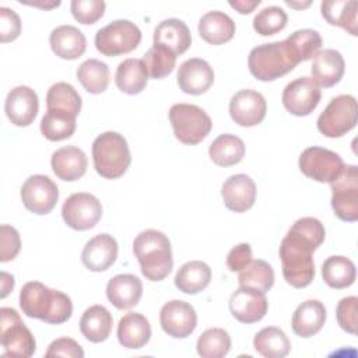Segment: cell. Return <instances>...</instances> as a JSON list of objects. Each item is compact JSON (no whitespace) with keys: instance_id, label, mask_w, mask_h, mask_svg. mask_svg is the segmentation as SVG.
I'll use <instances>...</instances> for the list:
<instances>
[{"instance_id":"obj_22","label":"cell","mask_w":358,"mask_h":358,"mask_svg":"<svg viewBox=\"0 0 358 358\" xmlns=\"http://www.w3.org/2000/svg\"><path fill=\"white\" fill-rule=\"evenodd\" d=\"M345 70V63L341 53L336 49H324L317 52L312 60V80L319 87H333L336 85Z\"/></svg>"},{"instance_id":"obj_14","label":"cell","mask_w":358,"mask_h":358,"mask_svg":"<svg viewBox=\"0 0 358 358\" xmlns=\"http://www.w3.org/2000/svg\"><path fill=\"white\" fill-rule=\"evenodd\" d=\"M322 91L310 77H299L288 83L282 91L284 108L295 116H308L319 105Z\"/></svg>"},{"instance_id":"obj_8","label":"cell","mask_w":358,"mask_h":358,"mask_svg":"<svg viewBox=\"0 0 358 358\" xmlns=\"http://www.w3.org/2000/svg\"><path fill=\"white\" fill-rule=\"evenodd\" d=\"M141 41V31L129 20H115L98 29L95 48L103 56H119L134 50Z\"/></svg>"},{"instance_id":"obj_6","label":"cell","mask_w":358,"mask_h":358,"mask_svg":"<svg viewBox=\"0 0 358 358\" xmlns=\"http://www.w3.org/2000/svg\"><path fill=\"white\" fill-rule=\"evenodd\" d=\"M169 122L175 137L187 145L203 141L213 127L210 116L197 105L175 103L169 109Z\"/></svg>"},{"instance_id":"obj_50","label":"cell","mask_w":358,"mask_h":358,"mask_svg":"<svg viewBox=\"0 0 358 358\" xmlns=\"http://www.w3.org/2000/svg\"><path fill=\"white\" fill-rule=\"evenodd\" d=\"M46 357H69V358H83L84 351L81 345L69 337L56 338L50 343L46 354Z\"/></svg>"},{"instance_id":"obj_34","label":"cell","mask_w":358,"mask_h":358,"mask_svg":"<svg viewBox=\"0 0 358 358\" xmlns=\"http://www.w3.org/2000/svg\"><path fill=\"white\" fill-rule=\"evenodd\" d=\"M208 155L218 166H232L242 161L245 144L235 134H221L210 144Z\"/></svg>"},{"instance_id":"obj_41","label":"cell","mask_w":358,"mask_h":358,"mask_svg":"<svg viewBox=\"0 0 358 358\" xmlns=\"http://www.w3.org/2000/svg\"><path fill=\"white\" fill-rule=\"evenodd\" d=\"M284 41L288 45L291 53L294 55L296 63L309 60L317 53L322 46L320 34L310 28L298 29Z\"/></svg>"},{"instance_id":"obj_40","label":"cell","mask_w":358,"mask_h":358,"mask_svg":"<svg viewBox=\"0 0 358 358\" xmlns=\"http://www.w3.org/2000/svg\"><path fill=\"white\" fill-rule=\"evenodd\" d=\"M76 131V116L60 112L46 110L41 120V133L49 141H62L71 137Z\"/></svg>"},{"instance_id":"obj_15","label":"cell","mask_w":358,"mask_h":358,"mask_svg":"<svg viewBox=\"0 0 358 358\" xmlns=\"http://www.w3.org/2000/svg\"><path fill=\"white\" fill-rule=\"evenodd\" d=\"M162 330L173 338H185L193 333L197 324L194 308L180 299L166 302L159 312Z\"/></svg>"},{"instance_id":"obj_35","label":"cell","mask_w":358,"mask_h":358,"mask_svg":"<svg viewBox=\"0 0 358 358\" xmlns=\"http://www.w3.org/2000/svg\"><path fill=\"white\" fill-rule=\"evenodd\" d=\"M322 277L324 282L336 289H343L354 284L357 277L355 264L344 256H330L322 266Z\"/></svg>"},{"instance_id":"obj_33","label":"cell","mask_w":358,"mask_h":358,"mask_svg":"<svg viewBox=\"0 0 358 358\" xmlns=\"http://www.w3.org/2000/svg\"><path fill=\"white\" fill-rule=\"evenodd\" d=\"M211 280V268L207 263L192 260L180 266L175 275V285L179 291L194 295L201 292Z\"/></svg>"},{"instance_id":"obj_20","label":"cell","mask_w":358,"mask_h":358,"mask_svg":"<svg viewBox=\"0 0 358 358\" xmlns=\"http://www.w3.org/2000/svg\"><path fill=\"white\" fill-rule=\"evenodd\" d=\"M221 196L228 210L245 213L253 207L256 200V185L253 179L245 173L229 176L221 187Z\"/></svg>"},{"instance_id":"obj_37","label":"cell","mask_w":358,"mask_h":358,"mask_svg":"<svg viewBox=\"0 0 358 358\" xmlns=\"http://www.w3.org/2000/svg\"><path fill=\"white\" fill-rule=\"evenodd\" d=\"M46 110H60L77 117L81 110V96L71 84L56 83L48 90Z\"/></svg>"},{"instance_id":"obj_28","label":"cell","mask_w":358,"mask_h":358,"mask_svg":"<svg viewBox=\"0 0 358 358\" xmlns=\"http://www.w3.org/2000/svg\"><path fill=\"white\" fill-rule=\"evenodd\" d=\"M151 337V326L145 316L137 312H129L120 317L117 324V340L129 350L144 347Z\"/></svg>"},{"instance_id":"obj_21","label":"cell","mask_w":358,"mask_h":358,"mask_svg":"<svg viewBox=\"0 0 358 358\" xmlns=\"http://www.w3.org/2000/svg\"><path fill=\"white\" fill-rule=\"evenodd\" d=\"M117 257V242L109 234H99L91 238L83 252L81 262L90 271H105L108 270Z\"/></svg>"},{"instance_id":"obj_23","label":"cell","mask_w":358,"mask_h":358,"mask_svg":"<svg viewBox=\"0 0 358 358\" xmlns=\"http://www.w3.org/2000/svg\"><path fill=\"white\" fill-rule=\"evenodd\" d=\"M50 165L59 179L66 182H74L87 172L88 159L81 148L74 145H66L52 154Z\"/></svg>"},{"instance_id":"obj_3","label":"cell","mask_w":358,"mask_h":358,"mask_svg":"<svg viewBox=\"0 0 358 358\" xmlns=\"http://www.w3.org/2000/svg\"><path fill=\"white\" fill-rule=\"evenodd\" d=\"M133 253L140 263L143 275L150 281H161L172 270L171 242L161 231L140 232L133 241Z\"/></svg>"},{"instance_id":"obj_18","label":"cell","mask_w":358,"mask_h":358,"mask_svg":"<svg viewBox=\"0 0 358 358\" xmlns=\"http://www.w3.org/2000/svg\"><path fill=\"white\" fill-rule=\"evenodd\" d=\"M268 302L263 292L241 287L229 298V310L232 316L242 323H255L267 313Z\"/></svg>"},{"instance_id":"obj_4","label":"cell","mask_w":358,"mask_h":358,"mask_svg":"<svg viewBox=\"0 0 358 358\" xmlns=\"http://www.w3.org/2000/svg\"><path fill=\"white\" fill-rule=\"evenodd\" d=\"M94 168L105 179H117L127 171L131 155L126 138L116 131H105L92 143Z\"/></svg>"},{"instance_id":"obj_9","label":"cell","mask_w":358,"mask_h":358,"mask_svg":"<svg viewBox=\"0 0 358 358\" xmlns=\"http://www.w3.org/2000/svg\"><path fill=\"white\" fill-rule=\"evenodd\" d=\"M0 338L4 348L3 355L31 357L35 352L36 343L31 330L24 324L18 312L13 308L0 309Z\"/></svg>"},{"instance_id":"obj_53","label":"cell","mask_w":358,"mask_h":358,"mask_svg":"<svg viewBox=\"0 0 358 358\" xmlns=\"http://www.w3.org/2000/svg\"><path fill=\"white\" fill-rule=\"evenodd\" d=\"M14 288V277L6 271H1V298H6Z\"/></svg>"},{"instance_id":"obj_42","label":"cell","mask_w":358,"mask_h":358,"mask_svg":"<svg viewBox=\"0 0 358 358\" xmlns=\"http://www.w3.org/2000/svg\"><path fill=\"white\" fill-rule=\"evenodd\" d=\"M197 354L201 358H222L231 350V337L221 327H211L197 340Z\"/></svg>"},{"instance_id":"obj_46","label":"cell","mask_w":358,"mask_h":358,"mask_svg":"<svg viewBox=\"0 0 358 358\" xmlns=\"http://www.w3.org/2000/svg\"><path fill=\"white\" fill-rule=\"evenodd\" d=\"M357 308H358V298L357 296H345L340 299L336 309V317L340 327L350 333H357Z\"/></svg>"},{"instance_id":"obj_10","label":"cell","mask_w":358,"mask_h":358,"mask_svg":"<svg viewBox=\"0 0 358 358\" xmlns=\"http://www.w3.org/2000/svg\"><path fill=\"white\" fill-rule=\"evenodd\" d=\"M334 214L347 222L358 220V168L344 165L341 173L330 182Z\"/></svg>"},{"instance_id":"obj_36","label":"cell","mask_w":358,"mask_h":358,"mask_svg":"<svg viewBox=\"0 0 358 358\" xmlns=\"http://www.w3.org/2000/svg\"><path fill=\"white\" fill-rule=\"evenodd\" d=\"M253 347L260 355L266 358H282L288 355L291 343L281 329L268 326L256 333L253 338Z\"/></svg>"},{"instance_id":"obj_48","label":"cell","mask_w":358,"mask_h":358,"mask_svg":"<svg viewBox=\"0 0 358 358\" xmlns=\"http://www.w3.org/2000/svg\"><path fill=\"white\" fill-rule=\"evenodd\" d=\"M21 248L20 234L14 227L3 224L0 227V262L13 260Z\"/></svg>"},{"instance_id":"obj_47","label":"cell","mask_w":358,"mask_h":358,"mask_svg":"<svg viewBox=\"0 0 358 358\" xmlns=\"http://www.w3.org/2000/svg\"><path fill=\"white\" fill-rule=\"evenodd\" d=\"M291 229L301 234L306 239H309L316 248H319L323 243L324 236H326L323 224L317 218H313V217L299 218L298 221H295L292 224Z\"/></svg>"},{"instance_id":"obj_12","label":"cell","mask_w":358,"mask_h":358,"mask_svg":"<svg viewBox=\"0 0 358 358\" xmlns=\"http://www.w3.org/2000/svg\"><path fill=\"white\" fill-rule=\"evenodd\" d=\"M62 217L71 229L87 231L94 228L101 220L102 204L91 193H74L63 203Z\"/></svg>"},{"instance_id":"obj_54","label":"cell","mask_w":358,"mask_h":358,"mask_svg":"<svg viewBox=\"0 0 358 358\" xmlns=\"http://www.w3.org/2000/svg\"><path fill=\"white\" fill-rule=\"evenodd\" d=\"M20 3L22 4H28V6H35V7H41V8H53L60 6V1H45V3H39V1H22L20 0Z\"/></svg>"},{"instance_id":"obj_45","label":"cell","mask_w":358,"mask_h":358,"mask_svg":"<svg viewBox=\"0 0 358 358\" xmlns=\"http://www.w3.org/2000/svg\"><path fill=\"white\" fill-rule=\"evenodd\" d=\"M105 7L102 0H73L70 4L73 17L84 25L95 24L103 15Z\"/></svg>"},{"instance_id":"obj_52","label":"cell","mask_w":358,"mask_h":358,"mask_svg":"<svg viewBox=\"0 0 358 358\" xmlns=\"http://www.w3.org/2000/svg\"><path fill=\"white\" fill-rule=\"evenodd\" d=\"M259 4H260V0H235V1H229V6L241 14H250Z\"/></svg>"},{"instance_id":"obj_55","label":"cell","mask_w":358,"mask_h":358,"mask_svg":"<svg viewBox=\"0 0 358 358\" xmlns=\"http://www.w3.org/2000/svg\"><path fill=\"white\" fill-rule=\"evenodd\" d=\"M285 4L287 6H289V7H292V8H306V7H309L310 4H312V1L310 0H308V1H289V0H285Z\"/></svg>"},{"instance_id":"obj_43","label":"cell","mask_w":358,"mask_h":358,"mask_svg":"<svg viewBox=\"0 0 358 358\" xmlns=\"http://www.w3.org/2000/svg\"><path fill=\"white\" fill-rule=\"evenodd\" d=\"M143 62L147 67L148 76L151 78L159 80L169 76L173 71L176 56L169 49L159 45H154L145 52Z\"/></svg>"},{"instance_id":"obj_30","label":"cell","mask_w":358,"mask_h":358,"mask_svg":"<svg viewBox=\"0 0 358 358\" xmlns=\"http://www.w3.org/2000/svg\"><path fill=\"white\" fill-rule=\"evenodd\" d=\"M112 324L110 312L102 305H92L80 319V331L91 343H102L109 337Z\"/></svg>"},{"instance_id":"obj_31","label":"cell","mask_w":358,"mask_h":358,"mask_svg":"<svg viewBox=\"0 0 358 358\" xmlns=\"http://www.w3.org/2000/svg\"><path fill=\"white\" fill-rule=\"evenodd\" d=\"M322 17L336 27H341L352 36L358 35L357 11L358 3L355 0H326L320 6Z\"/></svg>"},{"instance_id":"obj_51","label":"cell","mask_w":358,"mask_h":358,"mask_svg":"<svg viewBox=\"0 0 358 358\" xmlns=\"http://www.w3.org/2000/svg\"><path fill=\"white\" fill-rule=\"evenodd\" d=\"M252 248L249 243H239L234 246L227 256V267L229 271H241L252 262Z\"/></svg>"},{"instance_id":"obj_1","label":"cell","mask_w":358,"mask_h":358,"mask_svg":"<svg viewBox=\"0 0 358 358\" xmlns=\"http://www.w3.org/2000/svg\"><path fill=\"white\" fill-rule=\"evenodd\" d=\"M20 306L28 317L39 319L49 324H62L73 313V303L69 295L48 288L39 281H29L22 287Z\"/></svg>"},{"instance_id":"obj_19","label":"cell","mask_w":358,"mask_h":358,"mask_svg":"<svg viewBox=\"0 0 358 358\" xmlns=\"http://www.w3.org/2000/svg\"><path fill=\"white\" fill-rule=\"evenodd\" d=\"M176 81L185 94L201 95L213 85L214 70L204 59L193 57L179 66Z\"/></svg>"},{"instance_id":"obj_24","label":"cell","mask_w":358,"mask_h":358,"mask_svg":"<svg viewBox=\"0 0 358 358\" xmlns=\"http://www.w3.org/2000/svg\"><path fill=\"white\" fill-rule=\"evenodd\" d=\"M143 295V284L134 274H117L106 284V296L117 309L136 306Z\"/></svg>"},{"instance_id":"obj_32","label":"cell","mask_w":358,"mask_h":358,"mask_svg":"<svg viewBox=\"0 0 358 358\" xmlns=\"http://www.w3.org/2000/svg\"><path fill=\"white\" fill-rule=\"evenodd\" d=\"M148 80V71L143 59H126L119 63L115 73V83L117 88L129 95L140 94Z\"/></svg>"},{"instance_id":"obj_13","label":"cell","mask_w":358,"mask_h":358,"mask_svg":"<svg viewBox=\"0 0 358 358\" xmlns=\"http://www.w3.org/2000/svg\"><path fill=\"white\" fill-rule=\"evenodd\" d=\"M21 200L27 210L34 214L50 213L59 199L56 183L46 175H32L21 186Z\"/></svg>"},{"instance_id":"obj_16","label":"cell","mask_w":358,"mask_h":358,"mask_svg":"<svg viewBox=\"0 0 358 358\" xmlns=\"http://www.w3.org/2000/svg\"><path fill=\"white\" fill-rule=\"evenodd\" d=\"M267 103L264 96L255 90H241L229 101V115L232 120L243 127H252L264 119Z\"/></svg>"},{"instance_id":"obj_5","label":"cell","mask_w":358,"mask_h":358,"mask_svg":"<svg viewBox=\"0 0 358 358\" xmlns=\"http://www.w3.org/2000/svg\"><path fill=\"white\" fill-rule=\"evenodd\" d=\"M296 60L285 41L263 43L253 48L248 57L252 76L260 81H273L292 71Z\"/></svg>"},{"instance_id":"obj_17","label":"cell","mask_w":358,"mask_h":358,"mask_svg":"<svg viewBox=\"0 0 358 358\" xmlns=\"http://www.w3.org/2000/svg\"><path fill=\"white\" fill-rule=\"evenodd\" d=\"M38 109L39 99L32 88L27 85H18L7 94L4 110L13 124L18 127L29 126L36 117Z\"/></svg>"},{"instance_id":"obj_49","label":"cell","mask_w":358,"mask_h":358,"mask_svg":"<svg viewBox=\"0 0 358 358\" xmlns=\"http://www.w3.org/2000/svg\"><path fill=\"white\" fill-rule=\"evenodd\" d=\"M21 34V20L18 14L8 8L0 7V41L3 43L13 42Z\"/></svg>"},{"instance_id":"obj_11","label":"cell","mask_w":358,"mask_h":358,"mask_svg":"<svg viewBox=\"0 0 358 358\" xmlns=\"http://www.w3.org/2000/svg\"><path fill=\"white\" fill-rule=\"evenodd\" d=\"M344 162L338 154L323 147H308L299 157L301 172L316 182L330 183L343 171Z\"/></svg>"},{"instance_id":"obj_44","label":"cell","mask_w":358,"mask_h":358,"mask_svg":"<svg viewBox=\"0 0 358 358\" xmlns=\"http://www.w3.org/2000/svg\"><path fill=\"white\" fill-rule=\"evenodd\" d=\"M287 13L281 7L268 6L255 15L253 29L262 36H268L282 31L287 25Z\"/></svg>"},{"instance_id":"obj_27","label":"cell","mask_w":358,"mask_h":358,"mask_svg":"<svg viewBox=\"0 0 358 358\" xmlns=\"http://www.w3.org/2000/svg\"><path fill=\"white\" fill-rule=\"evenodd\" d=\"M49 43L56 56L66 60H74L83 56L87 48L84 34L73 25L56 27L49 36Z\"/></svg>"},{"instance_id":"obj_2","label":"cell","mask_w":358,"mask_h":358,"mask_svg":"<svg viewBox=\"0 0 358 358\" xmlns=\"http://www.w3.org/2000/svg\"><path fill=\"white\" fill-rule=\"evenodd\" d=\"M317 248L301 234L289 228L282 238L278 255L284 280L294 288L308 287L315 277L313 250Z\"/></svg>"},{"instance_id":"obj_39","label":"cell","mask_w":358,"mask_h":358,"mask_svg":"<svg viewBox=\"0 0 358 358\" xmlns=\"http://www.w3.org/2000/svg\"><path fill=\"white\" fill-rule=\"evenodd\" d=\"M77 78L90 94H101L109 85V67L98 59H88L77 69Z\"/></svg>"},{"instance_id":"obj_29","label":"cell","mask_w":358,"mask_h":358,"mask_svg":"<svg viewBox=\"0 0 358 358\" xmlns=\"http://www.w3.org/2000/svg\"><path fill=\"white\" fill-rule=\"evenodd\" d=\"M199 34L211 45H222L234 38L235 22L222 11H208L199 21Z\"/></svg>"},{"instance_id":"obj_38","label":"cell","mask_w":358,"mask_h":358,"mask_svg":"<svg viewBox=\"0 0 358 358\" xmlns=\"http://www.w3.org/2000/svg\"><path fill=\"white\" fill-rule=\"evenodd\" d=\"M238 281L241 287L266 294L274 285V270L262 259L252 260L239 271Z\"/></svg>"},{"instance_id":"obj_25","label":"cell","mask_w":358,"mask_h":358,"mask_svg":"<svg viewBox=\"0 0 358 358\" xmlns=\"http://www.w3.org/2000/svg\"><path fill=\"white\" fill-rule=\"evenodd\" d=\"M190 43V29L182 20H164L154 29V45H159L169 49L175 56L185 53L189 49Z\"/></svg>"},{"instance_id":"obj_26","label":"cell","mask_w":358,"mask_h":358,"mask_svg":"<svg viewBox=\"0 0 358 358\" xmlns=\"http://www.w3.org/2000/svg\"><path fill=\"white\" fill-rule=\"evenodd\" d=\"M326 322V308L317 299L302 302L294 312L291 326L296 336L308 338L319 333Z\"/></svg>"},{"instance_id":"obj_7","label":"cell","mask_w":358,"mask_h":358,"mask_svg":"<svg viewBox=\"0 0 358 358\" xmlns=\"http://www.w3.org/2000/svg\"><path fill=\"white\" fill-rule=\"evenodd\" d=\"M358 105L352 95L334 96L317 117V130L330 138L341 137L357 126Z\"/></svg>"}]
</instances>
